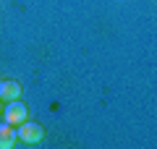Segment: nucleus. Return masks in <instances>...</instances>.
I'll return each mask as SVG.
<instances>
[{"label": "nucleus", "instance_id": "5", "mask_svg": "<svg viewBox=\"0 0 157 149\" xmlns=\"http://www.w3.org/2000/svg\"><path fill=\"white\" fill-rule=\"evenodd\" d=\"M0 115H3V99H0Z\"/></svg>", "mask_w": 157, "mask_h": 149}, {"label": "nucleus", "instance_id": "2", "mask_svg": "<svg viewBox=\"0 0 157 149\" xmlns=\"http://www.w3.org/2000/svg\"><path fill=\"white\" fill-rule=\"evenodd\" d=\"M18 131H16V139H21L24 144H39L42 141V136H45V128L39 126V123H29V120H24L21 126H16Z\"/></svg>", "mask_w": 157, "mask_h": 149}, {"label": "nucleus", "instance_id": "3", "mask_svg": "<svg viewBox=\"0 0 157 149\" xmlns=\"http://www.w3.org/2000/svg\"><path fill=\"white\" fill-rule=\"evenodd\" d=\"M18 97H21V84L18 81H0V99L11 102V99H18Z\"/></svg>", "mask_w": 157, "mask_h": 149}, {"label": "nucleus", "instance_id": "4", "mask_svg": "<svg viewBox=\"0 0 157 149\" xmlns=\"http://www.w3.org/2000/svg\"><path fill=\"white\" fill-rule=\"evenodd\" d=\"M13 141H16V128L3 120L0 123V149H11Z\"/></svg>", "mask_w": 157, "mask_h": 149}, {"label": "nucleus", "instance_id": "1", "mask_svg": "<svg viewBox=\"0 0 157 149\" xmlns=\"http://www.w3.org/2000/svg\"><path fill=\"white\" fill-rule=\"evenodd\" d=\"M3 115H6L8 126L16 128V126H21V123L29 118V110H26V105H24L21 99H11V102H6V113H3Z\"/></svg>", "mask_w": 157, "mask_h": 149}]
</instances>
